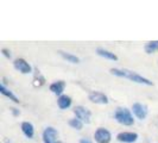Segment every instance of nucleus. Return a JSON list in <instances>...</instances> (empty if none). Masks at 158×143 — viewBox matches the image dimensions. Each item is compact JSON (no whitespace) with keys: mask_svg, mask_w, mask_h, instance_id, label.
Listing matches in <instances>:
<instances>
[{"mask_svg":"<svg viewBox=\"0 0 158 143\" xmlns=\"http://www.w3.org/2000/svg\"><path fill=\"white\" fill-rule=\"evenodd\" d=\"M60 54H61V56H62L63 58H65L68 62H71V63H79L80 62V58L77 56L71 55V54H68V53H64V51H60Z\"/></svg>","mask_w":158,"mask_h":143,"instance_id":"dca6fc26","label":"nucleus"},{"mask_svg":"<svg viewBox=\"0 0 158 143\" xmlns=\"http://www.w3.org/2000/svg\"><path fill=\"white\" fill-rule=\"evenodd\" d=\"M132 110H133V113L137 116V118L142 119V120L145 119V117L148 116V107L145 105H143V104H139V103L133 104Z\"/></svg>","mask_w":158,"mask_h":143,"instance_id":"0eeeda50","label":"nucleus"},{"mask_svg":"<svg viewBox=\"0 0 158 143\" xmlns=\"http://www.w3.org/2000/svg\"><path fill=\"white\" fill-rule=\"evenodd\" d=\"M64 87H65V82L64 81H56L54 84L50 85V91L55 94H61L64 91Z\"/></svg>","mask_w":158,"mask_h":143,"instance_id":"9b49d317","label":"nucleus"},{"mask_svg":"<svg viewBox=\"0 0 158 143\" xmlns=\"http://www.w3.org/2000/svg\"><path fill=\"white\" fill-rule=\"evenodd\" d=\"M15 68L17 71H19L23 74H29L31 73V66L29 64V62H26L24 58H17L15 61Z\"/></svg>","mask_w":158,"mask_h":143,"instance_id":"423d86ee","label":"nucleus"},{"mask_svg":"<svg viewBox=\"0 0 158 143\" xmlns=\"http://www.w3.org/2000/svg\"><path fill=\"white\" fill-rule=\"evenodd\" d=\"M69 125L71 128H74V129H76V130H81L82 129V125H83V123L80 120V119H70L69 120Z\"/></svg>","mask_w":158,"mask_h":143,"instance_id":"f3484780","label":"nucleus"},{"mask_svg":"<svg viewBox=\"0 0 158 143\" xmlns=\"http://www.w3.org/2000/svg\"><path fill=\"white\" fill-rule=\"evenodd\" d=\"M57 104H58L60 109H62V110L68 109L71 104L70 97H68V95H61V97L58 98V100H57Z\"/></svg>","mask_w":158,"mask_h":143,"instance_id":"ddd939ff","label":"nucleus"},{"mask_svg":"<svg viewBox=\"0 0 158 143\" xmlns=\"http://www.w3.org/2000/svg\"><path fill=\"white\" fill-rule=\"evenodd\" d=\"M111 73L113 75H117V76H120V78H126V79L131 80L133 82H137V84H143V85H148V86L152 85V81L148 80L146 78H143L142 75H139V74H137V73L132 71H128V69L112 68Z\"/></svg>","mask_w":158,"mask_h":143,"instance_id":"f257e3e1","label":"nucleus"},{"mask_svg":"<svg viewBox=\"0 0 158 143\" xmlns=\"http://www.w3.org/2000/svg\"><path fill=\"white\" fill-rule=\"evenodd\" d=\"M118 141L120 142H125V143H133L137 141L138 135L135 132H120L117 136Z\"/></svg>","mask_w":158,"mask_h":143,"instance_id":"1a4fd4ad","label":"nucleus"},{"mask_svg":"<svg viewBox=\"0 0 158 143\" xmlns=\"http://www.w3.org/2000/svg\"><path fill=\"white\" fill-rule=\"evenodd\" d=\"M96 53H98V55L102 56L105 58H108V60H112V61H117L118 60V56L115 55L114 53H111L108 50H105L102 48H98L96 49Z\"/></svg>","mask_w":158,"mask_h":143,"instance_id":"f8f14e48","label":"nucleus"},{"mask_svg":"<svg viewBox=\"0 0 158 143\" xmlns=\"http://www.w3.org/2000/svg\"><path fill=\"white\" fill-rule=\"evenodd\" d=\"M2 54L6 56L7 58H11V54H10V51H8L7 49H2Z\"/></svg>","mask_w":158,"mask_h":143,"instance_id":"a211bd4d","label":"nucleus"},{"mask_svg":"<svg viewBox=\"0 0 158 143\" xmlns=\"http://www.w3.org/2000/svg\"><path fill=\"white\" fill-rule=\"evenodd\" d=\"M0 91H1V93H2V94L6 95L7 98L11 99V100H13L15 103H19V102H20V100H19V99H18V98H17L16 95L13 94L10 89H7V88L5 87V85H4V84H1V86H0Z\"/></svg>","mask_w":158,"mask_h":143,"instance_id":"4468645a","label":"nucleus"},{"mask_svg":"<svg viewBox=\"0 0 158 143\" xmlns=\"http://www.w3.org/2000/svg\"><path fill=\"white\" fill-rule=\"evenodd\" d=\"M22 131L23 134L27 138H32L33 137V134H35V129H33V125L29 122H24L22 124Z\"/></svg>","mask_w":158,"mask_h":143,"instance_id":"9d476101","label":"nucleus"},{"mask_svg":"<svg viewBox=\"0 0 158 143\" xmlns=\"http://www.w3.org/2000/svg\"><path fill=\"white\" fill-rule=\"evenodd\" d=\"M57 137V131L54 128H47L43 132V141L44 143H56L55 138Z\"/></svg>","mask_w":158,"mask_h":143,"instance_id":"6e6552de","label":"nucleus"},{"mask_svg":"<svg viewBox=\"0 0 158 143\" xmlns=\"http://www.w3.org/2000/svg\"><path fill=\"white\" fill-rule=\"evenodd\" d=\"M88 98H89V100L92 102V103H95V104H107L108 103V98L106 97V95L101 93V92H90L89 95H88Z\"/></svg>","mask_w":158,"mask_h":143,"instance_id":"39448f33","label":"nucleus"},{"mask_svg":"<svg viewBox=\"0 0 158 143\" xmlns=\"http://www.w3.org/2000/svg\"><path fill=\"white\" fill-rule=\"evenodd\" d=\"M157 50H158V41H152V42L146 43V46H145V51H146L148 54H152V53H155V51H157Z\"/></svg>","mask_w":158,"mask_h":143,"instance_id":"2eb2a0df","label":"nucleus"},{"mask_svg":"<svg viewBox=\"0 0 158 143\" xmlns=\"http://www.w3.org/2000/svg\"><path fill=\"white\" fill-rule=\"evenodd\" d=\"M94 138L98 143H110L111 142V132L105 129V128H99L94 134Z\"/></svg>","mask_w":158,"mask_h":143,"instance_id":"20e7f679","label":"nucleus"},{"mask_svg":"<svg viewBox=\"0 0 158 143\" xmlns=\"http://www.w3.org/2000/svg\"><path fill=\"white\" fill-rule=\"evenodd\" d=\"M56 143H63V142H61V141H57Z\"/></svg>","mask_w":158,"mask_h":143,"instance_id":"aec40b11","label":"nucleus"},{"mask_svg":"<svg viewBox=\"0 0 158 143\" xmlns=\"http://www.w3.org/2000/svg\"><path fill=\"white\" fill-rule=\"evenodd\" d=\"M114 118L117 119L118 123L123 124V125H132L135 123L133 116L126 107H118L114 113Z\"/></svg>","mask_w":158,"mask_h":143,"instance_id":"f03ea898","label":"nucleus"},{"mask_svg":"<svg viewBox=\"0 0 158 143\" xmlns=\"http://www.w3.org/2000/svg\"><path fill=\"white\" fill-rule=\"evenodd\" d=\"M74 113L76 115V118L80 119L82 123H86V124L90 123L92 113H90V111L88 110L87 107H85V106H76L74 109Z\"/></svg>","mask_w":158,"mask_h":143,"instance_id":"7ed1b4c3","label":"nucleus"},{"mask_svg":"<svg viewBox=\"0 0 158 143\" xmlns=\"http://www.w3.org/2000/svg\"><path fill=\"white\" fill-rule=\"evenodd\" d=\"M80 143H93L89 138H82L81 141H80Z\"/></svg>","mask_w":158,"mask_h":143,"instance_id":"6ab92c4d","label":"nucleus"}]
</instances>
